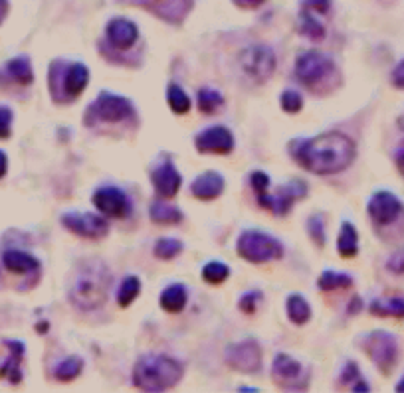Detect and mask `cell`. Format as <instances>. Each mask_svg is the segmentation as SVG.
Segmentation results:
<instances>
[{"label":"cell","instance_id":"16","mask_svg":"<svg viewBox=\"0 0 404 393\" xmlns=\"http://www.w3.org/2000/svg\"><path fill=\"white\" fill-rule=\"evenodd\" d=\"M139 38L137 26L127 18H113L107 24V40L119 50L131 48Z\"/></svg>","mask_w":404,"mask_h":393},{"label":"cell","instance_id":"38","mask_svg":"<svg viewBox=\"0 0 404 393\" xmlns=\"http://www.w3.org/2000/svg\"><path fill=\"white\" fill-rule=\"evenodd\" d=\"M331 8V0H303L301 11L311 12V14H327Z\"/></svg>","mask_w":404,"mask_h":393},{"label":"cell","instance_id":"5","mask_svg":"<svg viewBox=\"0 0 404 393\" xmlns=\"http://www.w3.org/2000/svg\"><path fill=\"white\" fill-rule=\"evenodd\" d=\"M236 249L240 257L250 263H267L284 257V245L276 238L262 231H244L238 238Z\"/></svg>","mask_w":404,"mask_h":393},{"label":"cell","instance_id":"18","mask_svg":"<svg viewBox=\"0 0 404 393\" xmlns=\"http://www.w3.org/2000/svg\"><path fill=\"white\" fill-rule=\"evenodd\" d=\"M89 83V70L84 63H70L64 72V94L68 99L80 97Z\"/></svg>","mask_w":404,"mask_h":393},{"label":"cell","instance_id":"24","mask_svg":"<svg viewBox=\"0 0 404 393\" xmlns=\"http://www.w3.org/2000/svg\"><path fill=\"white\" fill-rule=\"evenodd\" d=\"M160 307L167 312H181L187 307V289L182 285H170L160 295Z\"/></svg>","mask_w":404,"mask_h":393},{"label":"cell","instance_id":"30","mask_svg":"<svg viewBox=\"0 0 404 393\" xmlns=\"http://www.w3.org/2000/svg\"><path fill=\"white\" fill-rule=\"evenodd\" d=\"M353 285L351 275L345 273H335V271H325L320 277L321 290H335V289H349Z\"/></svg>","mask_w":404,"mask_h":393},{"label":"cell","instance_id":"10","mask_svg":"<svg viewBox=\"0 0 404 393\" xmlns=\"http://www.w3.org/2000/svg\"><path fill=\"white\" fill-rule=\"evenodd\" d=\"M305 194H308V184L301 182V180H293V182H289V184L282 188L276 196H272L270 190H267L264 194H258V200H260V206L262 207H266V210L274 212L277 216H286L287 212H289V207L293 206L298 200H301Z\"/></svg>","mask_w":404,"mask_h":393},{"label":"cell","instance_id":"26","mask_svg":"<svg viewBox=\"0 0 404 393\" xmlns=\"http://www.w3.org/2000/svg\"><path fill=\"white\" fill-rule=\"evenodd\" d=\"M371 312L372 314H377V316L404 318V299L403 297H391V299L372 300Z\"/></svg>","mask_w":404,"mask_h":393},{"label":"cell","instance_id":"32","mask_svg":"<svg viewBox=\"0 0 404 393\" xmlns=\"http://www.w3.org/2000/svg\"><path fill=\"white\" fill-rule=\"evenodd\" d=\"M82 368H84L82 358L72 356V358L64 360V362L56 368V380H58V382H72V380H75V378L82 373Z\"/></svg>","mask_w":404,"mask_h":393},{"label":"cell","instance_id":"28","mask_svg":"<svg viewBox=\"0 0 404 393\" xmlns=\"http://www.w3.org/2000/svg\"><path fill=\"white\" fill-rule=\"evenodd\" d=\"M299 32L311 41H321L325 38V28H323V24L317 22V18H315L311 12L305 11H301V26H299Z\"/></svg>","mask_w":404,"mask_h":393},{"label":"cell","instance_id":"15","mask_svg":"<svg viewBox=\"0 0 404 393\" xmlns=\"http://www.w3.org/2000/svg\"><path fill=\"white\" fill-rule=\"evenodd\" d=\"M151 180H153L155 190L159 192V196L163 198L177 196V192H179V188L182 184L179 170L175 168L172 160H169V158H163L159 165L155 166V170L151 174Z\"/></svg>","mask_w":404,"mask_h":393},{"label":"cell","instance_id":"6","mask_svg":"<svg viewBox=\"0 0 404 393\" xmlns=\"http://www.w3.org/2000/svg\"><path fill=\"white\" fill-rule=\"evenodd\" d=\"M362 348L383 373H391L398 360V340L391 332L377 330L362 338Z\"/></svg>","mask_w":404,"mask_h":393},{"label":"cell","instance_id":"33","mask_svg":"<svg viewBox=\"0 0 404 393\" xmlns=\"http://www.w3.org/2000/svg\"><path fill=\"white\" fill-rule=\"evenodd\" d=\"M228 275H230V269H228V265H224L222 261H210L202 269V279L210 285H220L228 279Z\"/></svg>","mask_w":404,"mask_h":393},{"label":"cell","instance_id":"42","mask_svg":"<svg viewBox=\"0 0 404 393\" xmlns=\"http://www.w3.org/2000/svg\"><path fill=\"white\" fill-rule=\"evenodd\" d=\"M262 299V292L260 290H254V292H246L242 300H240V309L248 314H252L255 311V302Z\"/></svg>","mask_w":404,"mask_h":393},{"label":"cell","instance_id":"14","mask_svg":"<svg viewBox=\"0 0 404 393\" xmlns=\"http://www.w3.org/2000/svg\"><path fill=\"white\" fill-rule=\"evenodd\" d=\"M194 145L198 153L228 155L234 148V136L226 127H210L196 136Z\"/></svg>","mask_w":404,"mask_h":393},{"label":"cell","instance_id":"4","mask_svg":"<svg viewBox=\"0 0 404 393\" xmlns=\"http://www.w3.org/2000/svg\"><path fill=\"white\" fill-rule=\"evenodd\" d=\"M296 75L303 85H308L311 89H317L329 82L331 77L337 75V67L329 56L317 52V50H309L298 58Z\"/></svg>","mask_w":404,"mask_h":393},{"label":"cell","instance_id":"11","mask_svg":"<svg viewBox=\"0 0 404 393\" xmlns=\"http://www.w3.org/2000/svg\"><path fill=\"white\" fill-rule=\"evenodd\" d=\"M62 224L72 233L85 239H101L107 236L109 226L101 216L96 214H82V212H68L62 216Z\"/></svg>","mask_w":404,"mask_h":393},{"label":"cell","instance_id":"39","mask_svg":"<svg viewBox=\"0 0 404 393\" xmlns=\"http://www.w3.org/2000/svg\"><path fill=\"white\" fill-rule=\"evenodd\" d=\"M386 269L394 275H404V247L396 249L386 261Z\"/></svg>","mask_w":404,"mask_h":393},{"label":"cell","instance_id":"34","mask_svg":"<svg viewBox=\"0 0 404 393\" xmlns=\"http://www.w3.org/2000/svg\"><path fill=\"white\" fill-rule=\"evenodd\" d=\"M224 105V97L218 91H214V89H208V87H204L198 91V109H201V113L210 115L214 113L216 109H220Z\"/></svg>","mask_w":404,"mask_h":393},{"label":"cell","instance_id":"36","mask_svg":"<svg viewBox=\"0 0 404 393\" xmlns=\"http://www.w3.org/2000/svg\"><path fill=\"white\" fill-rule=\"evenodd\" d=\"M279 101H282V109H284L286 113H299L301 107H303V97H301L298 91H293V89L284 91Z\"/></svg>","mask_w":404,"mask_h":393},{"label":"cell","instance_id":"20","mask_svg":"<svg viewBox=\"0 0 404 393\" xmlns=\"http://www.w3.org/2000/svg\"><path fill=\"white\" fill-rule=\"evenodd\" d=\"M2 75L11 82L18 83V85H28L32 83L34 73L32 65H30V60L28 58H14L11 62L4 65L2 70Z\"/></svg>","mask_w":404,"mask_h":393},{"label":"cell","instance_id":"7","mask_svg":"<svg viewBox=\"0 0 404 393\" xmlns=\"http://www.w3.org/2000/svg\"><path fill=\"white\" fill-rule=\"evenodd\" d=\"M240 65L252 82L264 83L276 72V53L266 44H255L240 53Z\"/></svg>","mask_w":404,"mask_h":393},{"label":"cell","instance_id":"43","mask_svg":"<svg viewBox=\"0 0 404 393\" xmlns=\"http://www.w3.org/2000/svg\"><path fill=\"white\" fill-rule=\"evenodd\" d=\"M391 82L396 89H404V60L400 63H396V67L393 70Z\"/></svg>","mask_w":404,"mask_h":393},{"label":"cell","instance_id":"1","mask_svg":"<svg viewBox=\"0 0 404 393\" xmlns=\"http://www.w3.org/2000/svg\"><path fill=\"white\" fill-rule=\"evenodd\" d=\"M357 148L355 143L343 133H325V135L315 136L303 141L298 146L293 158L298 160L299 166L313 174H337L349 168L355 160Z\"/></svg>","mask_w":404,"mask_h":393},{"label":"cell","instance_id":"12","mask_svg":"<svg viewBox=\"0 0 404 393\" xmlns=\"http://www.w3.org/2000/svg\"><path fill=\"white\" fill-rule=\"evenodd\" d=\"M367 210H369V216L377 226H389V224H394L398 217L403 216L404 206L393 192L383 190V192L372 194Z\"/></svg>","mask_w":404,"mask_h":393},{"label":"cell","instance_id":"3","mask_svg":"<svg viewBox=\"0 0 404 393\" xmlns=\"http://www.w3.org/2000/svg\"><path fill=\"white\" fill-rule=\"evenodd\" d=\"M181 362L169 356H143L133 368V383L143 392H165L181 382Z\"/></svg>","mask_w":404,"mask_h":393},{"label":"cell","instance_id":"21","mask_svg":"<svg viewBox=\"0 0 404 393\" xmlns=\"http://www.w3.org/2000/svg\"><path fill=\"white\" fill-rule=\"evenodd\" d=\"M2 263H4V267L12 273H30V271H38L40 267V263H38V259H34L32 255H28V253H24V251H6L4 255H2Z\"/></svg>","mask_w":404,"mask_h":393},{"label":"cell","instance_id":"29","mask_svg":"<svg viewBox=\"0 0 404 393\" xmlns=\"http://www.w3.org/2000/svg\"><path fill=\"white\" fill-rule=\"evenodd\" d=\"M139 292H141V281H139V277H133V275L125 277L118 292L119 307H129L133 300L137 299Z\"/></svg>","mask_w":404,"mask_h":393},{"label":"cell","instance_id":"27","mask_svg":"<svg viewBox=\"0 0 404 393\" xmlns=\"http://www.w3.org/2000/svg\"><path fill=\"white\" fill-rule=\"evenodd\" d=\"M287 316L293 324H305L311 318V307L308 304V300L303 299L301 295H291L287 299Z\"/></svg>","mask_w":404,"mask_h":393},{"label":"cell","instance_id":"17","mask_svg":"<svg viewBox=\"0 0 404 393\" xmlns=\"http://www.w3.org/2000/svg\"><path fill=\"white\" fill-rule=\"evenodd\" d=\"M272 375L277 385L291 389V387H298V380L301 378V366L287 354H277L274 366H272Z\"/></svg>","mask_w":404,"mask_h":393},{"label":"cell","instance_id":"31","mask_svg":"<svg viewBox=\"0 0 404 393\" xmlns=\"http://www.w3.org/2000/svg\"><path fill=\"white\" fill-rule=\"evenodd\" d=\"M167 101H169V107L175 111L177 115H184L189 113V109H191V99H189V95L182 91L179 85H169V89H167Z\"/></svg>","mask_w":404,"mask_h":393},{"label":"cell","instance_id":"37","mask_svg":"<svg viewBox=\"0 0 404 393\" xmlns=\"http://www.w3.org/2000/svg\"><path fill=\"white\" fill-rule=\"evenodd\" d=\"M308 228H309V236L311 239L323 247V243H325V226H323V219L320 216H311L308 221Z\"/></svg>","mask_w":404,"mask_h":393},{"label":"cell","instance_id":"22","mask_svg":"<svg viewBox=\"0 0 404 393\" xmlns=\"http://www.w3.org/2000/svg\"><path fill=\"white\" fill-rule=\"evenodd\" d=\"M337 249L343 259H351L359 253V233L351 221L341 224V233L337 239Z\"/></svg>","mask_w":404,"mask_h":393},{"label":"cell","instance_id":"25","mask_svg":"<svg viewBox=\"0 0 404 393\" xmlns=\"http://www.w3.org/2000/svg\"><path fill=\"white\" fill-rule=\"evenodd\" d=\"M151 219L153 221H157V224H181L182 221V212L179 207L170 206L167 202H163V200H157V202H153L151 204Z\"/></svg>","mask_w":404,"mask_h":393},{"label":"cell","instance_id":"46","mask_svg":"<svg viewBox=\"0 0 404 393\" xmlns=\"http://www.w3.org/2000/svg\"><path fill=\"white\" fill-rule=\"evenodd\" d=\"M396 392L404 393V378H403V380H400V382L396 383Z\"/></svg>","mask_w":404,"mask_h":393},{"label":"cell","instance_id":"23","mask_svg":"<svg viewBox=\"0 0 404 393\" xmlns=\"http://www.w3.org/2000/svg\"><path fill=\"white\" fill-rule=\"evenodd\" d=\"M6 346L11 350V356H8V362L2 366L0 373L11 383H18L22 380L20 362L22 356H24V346H22V342H6Z\"/></svg>","mask_w":404,"mask_h":393},{"label":"cell","instance_id":"47","mask_svg":"<svg viewBox=\"0 0 404 393\" xmlns=\"http://www.w3.org/2000/svg\"><path fill=\"white\" fill-rule=\"evenodd\" d=\"M403 129H404V123H403ZM403 146H404V143H403Z\"/></svg>","mask_w":404,"mask_h":393},{"label":"cell","instance_id":"35","mask_svg":"<svg viewBox=\"0 0 404 393\" xmlns=\"http://www.w3.org/2000/svg\"><path fill=\"white\" fill-rule=\"evenodd\" d=\"M181 251H182V243L179 239L172 238L159 239L157 245H155V255L159 259H165V261H169V259H175L177 255H181Z\"/></svg>","mask_w":404,"mask_h":393},{"label":"cell","instance_id":"40","mask_svg":"<svg viewBox=\"0 0 404 393\" xmlns=\"http://www.w3.org/2000/svg\"><path fill=\"white\" fill-rule=\"evenodd\" d=\"M12 129V111L8 107H0V138H8Z\"/></svg>","mask_w":404,"mask_h":393},{"label":"cell","instance_id":"13","mask_svg":"<svg viewBox=\"0 0 404 393\" xmlns=\"http://www.w3.org/2000/svg\"><path fill=\"white\" fill-rule=\"evenodd\" d=\"M94 204L103 216L123 219L131 214V202L123 190L113 186L99 188L94 194Z\"/></svg>","mask_w":404,"mask_h":393},{"label":"cell","instance_id":"19","mask_svg":"<svg viewBox=\"0 0 404 393\" xmlns=\"http://www.w3.org/2000/svg\"><path fill=\"white\" fill-rule=\"evenodd\" d=\"M191 192L198 200H214L224 192V178L218 172H204L192 182Z\"/></svg>","mask_w":404,"mask_h":393},{"label":"cell","instance_id":"9","mask_svg":"<svg viewBox=\"0 0 404 393\" xmlns=\"http://www.w3.org/2000/svg\"><path fill=\"white\" fill-rule=\"evenodd\" d=\"M226 363L230 368H234L238 372L254 373L260 370L262 366V350L255 340H244L238 344H230L226 348Z\"/></svg>","mask_w":404,"mask_h":393},{"label":"cell","instance_id":"44","mask_svg":"<svg viewBox=\"0 0 404 393\" xmlns=\"http://www.w3.org/2000/svg\"><path fill=\"white\" fill-rule=\"evenodd\" d=\"M240 6H244V8H254V6H260L262 2H266V0H236Z\"/></svg>","mask_w":404,"mask_h":393},{"label":"cell","instance_id":"41","mask_svg":"<svg viewBox=\"0 0 404 393\" xmlns=\"http://www.w3.org/2000/svg\"><path fill=\"white\" fill-rule=\"evenodd\" d=\"M361 372H359V368L355 366V363H347L345 366V370H343V378H341V383L343 385H355L357 382H361Z\"/></svg>","mask_w":404,"mask_h":393},{"label":"cell","instance_id":"8","mask_svg":"<svg viewBox=\"0 0 404 393\" xmlns=\"http://www.w3.org/2000/svg\"><path fill=\"white\" fill-rule=\"evenodd\" d=\"M135 115L133 103L113 94H101L97 97L94 105H89L87 109V117L91 119H101V121H111V123H119V121H127Z\"/></svg>","mask_w":404,"mask_h":393},{"label":"cell","instance_id":"2","mask_svg":"<svg viewBox=\"0 0 404 393\" xmlns=\"http://www.w3.org/2000/svg\"><path fill=\"white\" fill-rule=\"evenodd\" d=\"M111 273L101 261L84 263L70 285V302L80 311H96L107 299Z\"/></svg>","mask_w":404,"mask_h":393},{"label":"cell","instance_id":"45","mask_svg":"<svg viewBox=\"0 0 404 393\" xmlns=\"http://www.w3.org/2000/svg\"><path fill=\"white\" fill-rule=\"evenodd\" d=\"M6 166H8V160H6V155L0 150V178L6 174Z\"/></svg>","mask_w":404,"mask_h":393}]
</instances>
